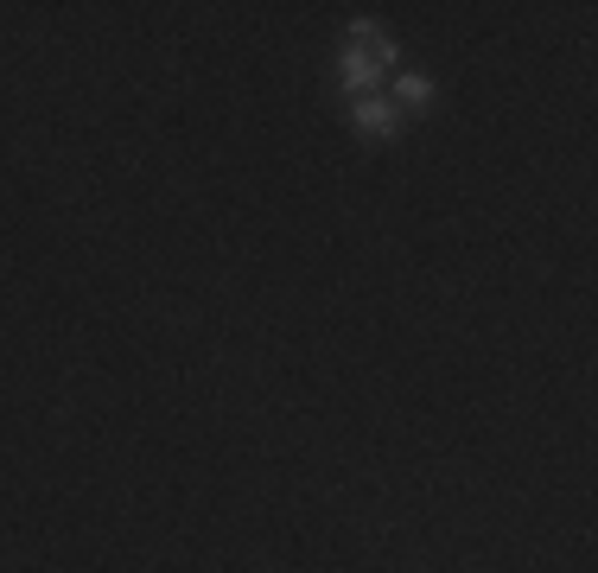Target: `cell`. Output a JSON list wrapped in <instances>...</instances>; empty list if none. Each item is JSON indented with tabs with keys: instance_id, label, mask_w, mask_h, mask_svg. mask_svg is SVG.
<instances>
[{
	"instance_id": "cell-1",
	"label": "cell",
	"mask_w": 598,
	"mask_h": 573,
	"mask_svg": "<svg viewBox=\"0 0 598 573\" xmlns=\"http://www.w3.org/2000/svg\"><path fill=\"white\" fill-rule=\"evenodd\" d=\"M389 64H395V45L382 39L376 26H357V32H350V51H344V77H350V83H376Z\"/></svg>"
},
{
	"instance_id": "cell-2",
	"label": "cell",
	"mask_w": 598,
	"mask_h": 573,
	"mask_svg": "<svg viewBox=\"0 0 598 573\" xmlns=\"http://www.w3.org/2000/svg\"><path fill=\"white\" fill-rule=\"evenodd\" d=\"M357 128L369 134V141H389V134H395V109H389V102H357Z\"/></svg>"
},
{
	"instance_id": "cell-3",
	"label": "cell",
	"mask_w": 598,
	"mask_h": 573,
	"mask_svg": "<svg viewBox=\"0 0 598 573\" xmlns=\"http://www.w3.org/2000/svg\"><path fill=\"white\" fill-rule=\"evenodd\" d=\"M427 96H433L427 77H408V83H401V102H427Z\"/></svg>"
}]
</instances>
